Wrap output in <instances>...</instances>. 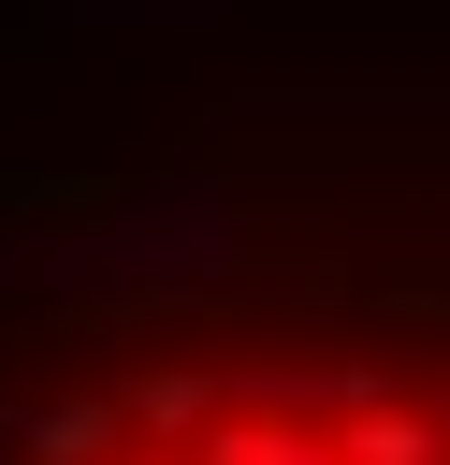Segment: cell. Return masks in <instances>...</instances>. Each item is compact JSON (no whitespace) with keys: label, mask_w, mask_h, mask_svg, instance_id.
Segmentation results:
<instances>
[{"label":"cell","mask_w":450,"mask_h":465,"mask_svg":"<svg viewBox=\"0 0 450 465\" xmlns=\"http://www.w3.org/2000/svg\"><path fill=\"white\" fill-rule=\"evenodd\" d=\"M131 421H145V436H203V378H145Z\"/></svg>","instance_id":"277c9868"},{"label":"cell","mask_w":450,"mask_h":465,"mask_svg":"<svg viewBox=\"0 0 450 465\" xmlns=\"http://www.w3.org/2000/svg\"><path fill=\"white\" fill-rule=\"evenodd\" d=\"M348 465H450V407H348V436H334Z\"/></svg>","instance_id":"7a4b0ae2"},{"label":"cell","mask_w":450,"mask_h":465,"mask_svg":"<svg viewBox=\"0 0 450 465\" xmlns=\"http://www.w3.org/2000/svg\"><path fill=\"white\" fill-rule=\"evenodd\" d=\"M203 465H348V450H319L290 421H232V436H203Z\"/></svg>","instance_id":"3957f363"},{"label":"cell","mask_w":450,"mask_h":465,"mask_svg":"<svg viewBox=\"0 0 450 465\" xmlns=\"http://www.w3.org/2000/svg\"><path fill=\"white\" fill-rule=\"evenodd\" d=\"M15 450H29V465H131V407H102V392L29 407V421H15Z\"/></svg>","instance_id":"6da1fadb"}]
</instances>
